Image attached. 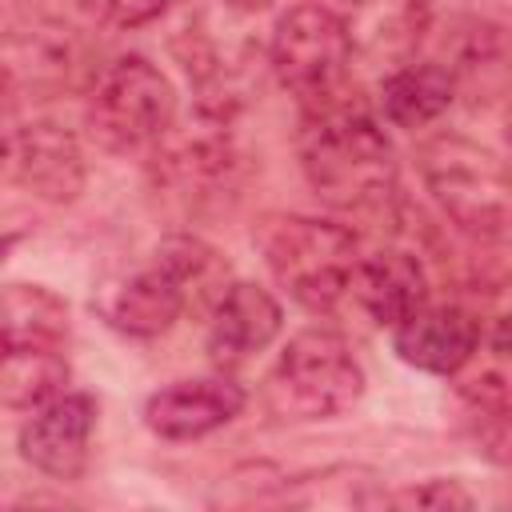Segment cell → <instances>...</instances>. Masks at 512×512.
<instances>
[{"label": "cell", "instance_id": "obj_11", "mask_svg": "<svg viewBox=\"0 0 512 512\" xmlns=\"http://www.w3.org/2000/svg\"><path fill=\"white\" fill-rule=\"evenodd\" d=\"M456 412L468 444L492 460L512 464V352H476L456 376Z\"/></svg>", "mask_w": 512, "mask_h": 512}, {"label": "cell", "instance_id": "obj_20", "mask_svg": "<svg viewBox=\"0 0 512 512\" xmlns=\"http://www.w3.org/2000/svg\"><path fill=\"white\" fill-rule=\"evenodd\" d=\"M0 328H4V348H28V344H68V300L56 296L44 284H24L12 280L4 284V304H0Z\"/></svg>", "mask_w": 512, "mask_h": 512}, {"label": "cell", "instance_id": "obj_19", "mask_svg": "<svg viewBox=\"0 0 512 512\" xmlns=\"http://www.w3.org/2000/svg\"><path fill=\"white\" fill-rule=\"evenodd\" d=\"M72 364L64 348L56 344H28V348H4L0 364V400L8 412H32L60 392H68Z\"/></svg>", "mask_w": 512, "mask_h": 512}, {"label": "cell", "instance_id": "obj_3", "mask_svg": "<svg viewBox=\"0 0 512 512\" xmlns=\"http://www.w3.org/2000/svg\"><path fill=\"white\" fill-rule=\"evenodd\" d=\"M252 244L272 280L308 312H332L352 292L360 244L348 224L304 212H264Z\"/></svg>", "mask_w": 512, "mask_h": 512}, {"label": "cell", "instance_id": "obj_6", "mask_svg": "<svg viewBox=\"0 0 512 512\" xmlns=\"http://www.w3.org/2000/svg\"><path fill=\"white\" fill-rule=\"evenodd\" d=\"M172 124L176 88L148 56H116L88 84L84 128L104 152H152L172 136Z\"/></svg>", "mask_w": 512, "mask_h": 512}, {"label": "cell", "instance_id": "obj_12", "mask_svg": "<svg viewBox=\"0 0 512 512\" xmlns=\"http://www.w3.org/2000/svg\"><path fill=\"white\" fill-rule=\"evenodd\" d=\"M452 80L456 92L468 104H492L500 96H512V24L496 16H456L440 36L436 56Z\"/></svg>", "mask_w": 512, "mask_h": 512}, {"label": "cell", "instance_id": "obj_10", "mask_svg": "<svg viewBox=\"0 0 512 512\" xmlns=\"http://www.w3.org/2000/svg\"><path fill=\"white\" fill-rule=\"evenodd\" d=\"M96 432V400L88 392H60L56 400L28 412L16 432V448L24 464H32L48 480H80L92 456Z\"/></svg>", "mask_w": 512, "mask_h": 512}, {"label": "cell", "instance_id": "obj_15", "mask_svg": "<svg viewBox=\"0 0 512 512\" xmlns=\"http://www.w3.org/2000/svg\"><path fill=\"white\" fill-rule=\"evenodd\" d=\"M340 20L348 28L356 60L384 64L388 72L416 60L432 32V0H344Z\"/></svg>", "mask_w": 512, "mask_h": 512}, {"label": "cell", "instance_id": "obj_23", "mask_svg": "<svg viewBox=\"0 0 512 512\" xmlns=\"http://www.w3.org/2000/svg\"><path fill=\"white\" fill-rule=\"evenodd\" d=\"M492 344H496V348H504V352H512V312H508V316L500 320V328H496Z\"/></svg>", "mask_w": 512, "mask_h": 512}, {"label": "cell", "instance_id": "obj_17", "mask_svg": "<svg viewBox=\"0 0 512 512\" xmlns=\"http://www.w3.org/2000/svg\"><path fill=\"white\" fill-rule=\"evenodd\" d=\"M352 296L360 308L380 324V328H400L408 316H416L432 296H428V272L420 256L404 248H380L372 256H360Z\"/></svg>", "mask_w": 512, "mask_h": 512}, {"label": "cell", "instance_id": "obj_25", "mask_svg": "<svg viewBox=\"0 0 512 512\" xmlns=\"http://www.w3.org/2000/svg\"><path fill=\"white\" fill-rule=\"evenodd\" d=\"M504 132H508V144H512V96H508V108H504Z\"/></svg>", "mask_w": 512, "mask_h": 512}, {"label": "cell", "instance_id": "obj_16", "mask_svg": "<svg viewBox=\"0 0 512 512\" xmlns=\"http://www.w3.org/2000/svg\"><path fill=\"white\" fill-rule=\"evenodd\" d=\"M392 348L404 364L428 376H456L480 352V320L460 304H424L400 328H392Z\"/></svg>", "mask_w": 512, "mask_h": 512}, {"label": "cell", "instance_id": "obj_24", "mask_svg": "<svg viewBox=\"0 0 512 512\" xmlns=\"http://www.w3.org/2000/svg\"><path fill=\"white\" fill-rule=\"evenodd\" d=\"M272 0H224V8H232V12H244V16H252V12H264Z\"/></svg>", "mask_w": 512, "mask_h": 512}, {"label": "cell", "instance_id": "obj_9", "mask_svg": "<svg viewBox=\"0 0 512 512\" xmlns=\"http://www.w3.org/2000/svg\"><path fill=\"white\" fill-rule=\"evenodd\" d=\"M4 176L8 184L24 188L44 204H72L88 184V164L72 128L48 116H28V120L8 116Z\"/></svg>", "mask_w": 512, "mask_h": 512}, {"label": "cell", "instance_id": "obj_4", "mask_svg": "<svg viewBox=\"0 0 512 512\" xmlns=\"http://www.w3.org/2000/svg\"><path fill=\"white\" fill-rule=\"evenodd\" d=\"M420 180L448 224L472 240H500L512 232V164L492 148L440 132L416 152Z\"/></svg>", "mask_w": 512, "mask_h": 512}, {"label": "cell", "instance_id": "obj_14", "mask_svg": "<svg viewBox=\"0 0 512 512\" xmlns=\"http://www.w3.org/2000/svg\"><path fill=\"white\" fill-rule=\"evenodd\" d=\"M244 388L228 376L172 380L144 400V424L160 440H200L244 412Z\"/></svg>", "mask_w": 512, "mask_h": 512}, {"label": "cell", "instance_id": "obj_7", "mask_svg": "<svg viewBox=\"0 0 512 512\" xmlns=\"http://www.w3.org/2000/svg\"><path fill=\"white\" fill-rule=\"evenodd\" d=\"M352 60L356 52L340 12L320 0L288 8L268 40V68L280 88L296 96L300 112L348 96Z\"/></svg>", "mask_w": 512, "mask_h": 512}, {"label": "cell", "instance_id": "obj_21", "mask_svg": "<svg viewBox=\"0 0 512 512\" xmlns=\"http://www.w3.org/2000/svg\"><path fill=\"white\" fill-rule=\"evenodd\" d=\"M176 4H188V0H80L88 20H96L100 28H116V32L152 24L156 16H164Z\"/></svg>", "mask_w": 512, "mask_h": 512}, {"label": "cell", "instance_id": "obj_8", "mask_svg": "<svg viewBox=\"0 0 512 512\" xmlns=\"http://www.w3.org/2000/svg\"><path fill=\"white\" fill-rule=\"evenodd\" d=\"M92 52L84 36L52 16H28L24 24H8L4 36V96L8 112L20 96L48 100L96 80Z\"/></svg>", "mask_w": 512, "mask_h": 512}, {"label": "cell", "instance_id": "obj_5", "mask_svg": "<svg viewBox=\"0 0 512 512\" xmlns=\"http://www.w3.org/2000/svg\"><path fill=\"white\" fill-rule=\"evenodd\" d=\"M364 396V364L348 336L324 324L300 328L264 380V408L284 424L344 416Z\"/></svg>", "mask_w": 512, "mask_h": 512}, {"label": "cell", "instance_id": "obj_22", "mask_svg": "<svg viewBox=\"0 0 512 512\" xmlns=\"http://www.w3.org/2000/svg\"><path fill=\"white\" fill-rule=\"evenodd\" d=\"M384 504H400V508H472V496H468L456 480L432 476V480H424V484L388 492Z\"/></svg>", "mask_w": 512, "mask_h": 512}, {"label": "cell", "instance_id": "obj_13", "mask_svg": "<svg viewBox=\"0 0 512 512\" xmlns=\"http://www.w3.org/2000/svg\"><path fill=\"white\" fill-rule=\"evenodd\" d=\"M280 324H284L280 300L264 284H256V280H232L224 288V296L208 312V336H204L208 360L220 372L240 368L244 360L260 356L280 336Z\"/></svg>", "mask_w": 512, "mask_h": 512}, {"label": "cell", "instance_id": "obj_1", "mask_svg": "<svg viewBox=\"0 0 512 512\" xmlns=\"http://www.w3.org/2000/svg\"><path fill=\"white\" fill-rule=\"evenodd\" d=\"M296 156L308 188L336 212L380 216L400 196V160L376 112L340 96L300 112Z\"/></svg>", "mask_w": 512, "mask_h": 512}, {"label": "cell", "instance_id": "obj_18", "mask_svg": "<svg viewBox=\"0 0 512 512\" xmlns=\"http://www.w3.org/2000/svg\"><path fill=\"white\" fill-rule=\"evenodd\" d=\"M456 100V80L440 60H408L380 80V116L404 132L436 124Z\"/></svg>", "mask_w": 512, "mask_h": 512}, {"label": "cell", "instance_id": "obj_2", "mask_svg": "<svg viewBox=\"0 0 512 512\" xmlns=\"http://www.w3.org/2000/svg\"><path fill=\"white\" fill-rule=\"evenodd\" d=\"M228 276V260L204 236L172 232L152 248L140 268L108 280L96 296V308L116 332L152 340L164 336L188 308L212 312V304L232 284Z\"/></svg>", "mask_w": 512, "mask_h": 512}]
</instances>
